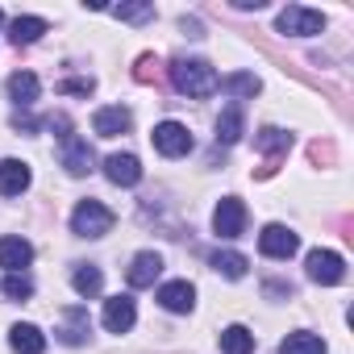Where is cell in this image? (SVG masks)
<instances>
[{
	"label": "cell",
	"instance_id": "1",
	"mask_svg": "<svg viewBox=\"0 0 354 354\" xmlns=\"http://www.w3.org/2000/svg\"><path fill=\"white\" fill-rule=\"evenodd\" d=\"M171 84L180 88L184 96H213L221 75L205 63V59H175L171 63Z\"/></svg>",
	"mask_w": 354,
	"mask_h": 354
},
{
	"label": "cell",
	"instance_id": "2",
	"mask_svg": "<svg viewBox=\"0 0 354 354\" xmlns=\"http://www.w3.org/2000/svg\"><path fill=\"white\" fill-rule=\"evenodd\" d=\"M113 209L109 205H100V201H80L75 205V213H71V234H80V238H104L109 230H113Z\"/></svg>",
	"mask_w": 354,
	"mask_h": 354
},
{
	"label": "cell",
	"instance_id": "3",
	"mask_svg": "<svg viewBox=\"0 0 354 354\" xmlns=\"http://www.w3.org/2000/svg\"><path fill=\"white\" fill-rule=\"evenodd\" d=\"M304 271H308V279H313V283L333 288V283H342V279H346V259H342L337 250H308Z\"/></svg>",
	"mask_w": 354,
	"mask_h": 354
},
{
	"label": "cell",
	"instance_id": "4",
	"mask_svg": "<svg viewBox=\"0 0 354 354\" xmlns=\"http://www.w3.org/2000/svg\"><path fill=\"white\" fill-rule=\"evenodd\" d=\"M279 34H292V38H313V34H321L325 30V13H317V9H304V5H288L283 13H279Z\"/></svg>",
	"mask_w": 354,
	"mask_h": 354
},
{
	"label": "cell",
	"instance_id": "5",
	"mask_svg": "<svg viewBox=\"0 0 354 354\" xmlns=\"http://www.w3.org/2000/svg\"><path fill=\"white\" fill-rule=\"evenodd\" d=\"M150 142H154V150L167 154V158H184V154L192 150V133H188V125H180V121H162V125H154Z\"/></svg>",
	"mask_w": 354,
	"mask_h": 354
},
{
	"label": "cell",
	"instance_id": "6",
	"mask_svg": "<svg viewBox=\"0 0 354 354\" xmlns=\"http://www.w3.org/2000/svg\"><path fill=\"white\" fill-rule=\"evenodd\" d=\"M59 158H63V167H67V175H88L92 167H96V154H92V146H88V138H80V133H63V142H59Z\"/></svg>",
	"mask_w": 354,
	"mask_h": 354
},
{
	"label": "cell",
	"instance_id": "7",
	"mask_svg": "<svg viewBox=\"0 0 354 354\" xmlns=\"http://www.w3.org/2000/svg\"><path fill=\"white\" fill-rule=\"evenodd\" d=\"M246 230V205L238 196H225L217 209H213V234L217 238H238Z\"/></svg>",
	"mask_w": 354,
	"mask_h": 354
},
{
	"label": "cell",
	"instance_id": "8",
	"mask_svg": "<svg viewBox=\"0 0 354 354\" xmlns=\"http://www.w3.org/2000/svg\"><path fill=\"white\" fill-rule=\"evenodd\" d=\"M259 250H263L267 259H292V254L300 250V238H296L288 225H267V230L259 234Z\"/></svg>",
	"mask_w": 354,
	"mask_h": 354
},
{
	"label": "cell",
	"instance_id": "9",
	"mask_svg": "<svg viewBox=\"0 0 354 354\" xmlns=\"http://www.w3.org/2000/svg\"><path fill=\"white\" fill-rule=\"evenodd\" d=\"M100 321H104L109 333H129L133 321H138V304H133V296H113V300H104Z\"/></svg>",
	"mask_w": 354,
	"mask_h": 354
},
{
	"label": "cell",
	"instance_id": "10",
	"mask_svg": "<svg viewBox=\"0 0 354 354\" xmlns=\"http://www.w3.org/2000/svg\"><path fill=\"white\" fill-rule=\"evenodd\" d=\"M30 184H34L30 162H21V158H5V162H0V196H21Z\"/></svg>",
	"mask_w": 354,
	"mask_h": 354
},
{
	"label": "cell",
	"instance_id": "11",
	"mask_svg": "<svg viewBox=\"0 0 354 354\" xmlns=\"http://www.w3.org/2000/svg\"><path fill=\"white\" fill-rule=\"evenodd\" d=\"M104 175L117 188H133L142 180V162H138V154H109L104 158Z\"/></svg>",
	"mask_w": 354,
	"mask_h": 354
},
{
	"label": "cell",
	"instance_id": "12",
	"mask_svg": "<svg viewBox=\"0 0 354 354\" xmlns=\"http://www.w3.org/2000/svg\"><path fill=\"white\" fill-rule=\"evenodd\" d=\"M158 304L167 313H192L196 308V288L188 279H171V283L158 288Z\"/></svg>",
	"mask_w": 354,
	"mask_h": 354
},
{
	"label": "cell",
	"instance_id": "13",
	"mask_svg": "<svg viewBox=\"0 0 354 354\" xmlns=\"http://www.w3.org/2000/svg\"><path fill=\"white\" fill-rule=\"evenodd\" d=\"M129 125H133V113L121 109V104H104V109H96V117H92V129H96L100 138L129 133Z\"/></svg>",
	"mask_w": 354,
	"mask_h": 354
},
{
	"label": "cell",
	"instance_id": "14",
	"mask_svg": "<svg viewBox=\"0 0 354 354\" xmlns=\"http://www.w3.org/2000/svg\"><path fill=\"white\" fill-rule=\"evenodd\" d=\"M158 275H162V259H158L154 250L133 254V263H129V271H125L129 288H154V279H158Z\"/></svg>",
	"mask_w": 354,
	"mask_h": 354
},
{
	"label": "cell",
	"instance_id": "15",
	"mask_svg": "<svg viewBox=\"0 0 354 354\" xmlns=\"http://www.w3.org/2000/svg\"><path fill=\"white\" fill-rule=\"evenodd\" d=\"M30 263H34V246L26 238H0V267H5L9 275L26 271Z\"/></svg>",
	"mask_w": 354,
	"mask_h": 354
},
{
	"label": "cell",
	"instance_id": "16",
	"mask_svg": "<svg viewBox=\"0 0 354 354\" xmlns=\"http://www.w3.org/2000/svg\"><path fill=\"white\" fill-rule=\"evenodd\" d=\"M9 346H13L17 354H42V350H46V333H42L38 325L21 321V325L9 329Z\"/></svg>",
	"mask_w": 354,
	"mask_h": 354
},
{
	"label": "cell",
	"instance_id": "17",
	"mask_svg": "<svg viewBox=\"0 0 354 354\" xmlns=\"http://www.w3.org/2000/svg\"><path fill=\"white\" fill-rule=\"evenodd\" d=\"M9 96H13L21 109H30V104L42 96V84H38V75H30V71H13V75H9Z\"/></svg>",
	"mask_w": 354,
	"mask_h": 354
},
{
	"label": "cell",
	"instance_id": "18",
	"mask_svg": "<svg viewBox=\"0 0 354 354\" xmlns=\"http://www.w3.org/2000/svg\"><path fill=\"white\" fill-rule=\"evenodd\" d=\"M71 288H75V296H84V300L100 296V288H104V275H100V267H92V263H80V267L71 271Z\"/></svg>",
	"mask_w": 354,
	"mask_h": 354
},
{
	"label": "cell",
	"instance_id": "19",
	"mask_svg": "<svg viewBox=\"0 0 354 354\" xmlns=\"http://www.w3.org/2000/svg\"><path fill=\"white\" fill-rule=\"evenodd\" d=\"M42 34H46V21H42V17H17V21H9L13 46H30V42H38Z\"/></svg>",
	"mask_w": 354,
	"mask_h": 354
},
{
	"label": "cell",
	"instance_id": "20",
	"mask_svg": "<svg viewBox=\"0 0 354 354\" xmlns=\"http://www.w3.org/2000/svg\"><path fill=\"white\" fill-rule=\"evenodd\" d=\"M221 354H254V333L246 325L221 329Z\"/></svg>",
	"mask_w": 354,
	"mask_h": 354
},
{
	"label": "cell",
	"instance_id": "21",
	"mask_svg": "<svg viewBox=\"0 0 354 354\" xmlns=\"http://www.w3.org/2000/svg\"><path fill=\"white\" fill-rule=\"evenodd\" d=\"M279 354H325V342H321L317 333H308V329H296V333L283 337Z\"/></svg>",
	"mask_w": 354,
	"mask_h": 354
},
{
	"label": "cell",
	"instance_id": "22",
	"mask_svg": "<svg viewBox=\"0 0 354 354\" xmlns=\"http://www.w3.org/2000/svg\"><path fill=\"white\" fill-rule=\"evenodd\" d=\"M209 263H213V271H221L225 279H246V267H250L246 254H238V250H217Z\"/></svg>",
	"mask_w": 354,
	"mask_h": 354
},
{
	"label": "cell",
	"instance_id": "23",
	"mask_svg": "<svg viewBox=\"0 0 354 354\" xmlns=\"http://www.w3.org/2000/svg\"><path fill=\"white\" fill-rule=\"evenodd\" d=\"M242 129H246V121H242V109H225V113L217 117V142L234 146V142L242 138Z\"/></svg>",
	"mask_w": 354,
	"mask_h": 354
},
{
	"label": "cell",
	"instance_id": "24",
	"mask_svg": "<svg viewBox=\"0 0 354 354\" xmlns=\"http://www.w3.org/2000/svg\"><path fill=\"white\" fill-rule=\"evenodd\" d=\"M254 146H259L263 154H288V146H292V133H283V129H275V125H267V129H259V138H254Z\"/></svg>",
	"mask_w": 354,
	"mask_h": 354
},
{
	"label": "cell",
	"instance_id": "25",
	"mask_svg": "<svg viewBox=\"0 0 354 354\" xmlns=\"http://www.w3.org/2000/svg\"><path fill=\"white\" fill-rule=\"evenodd\" d=\"M217 88H225L230 96H254L263 84H259V75H250V71H234V75H225Z\"/></svg>",
	"mask_w": 354,
	"mask_h": 354
},
{
	"label": "cell",
	"instance_id": "26",
	"mask_svg": "<svg viewBox=\"0 0 354 354\" xmlns=\"http://www.w3.org/2000/svg\"><path fill=\"white\" fill-rule=\"evenodd\" d=\"M88 329H92V325H88V313L71 308V313H67V329H59V337H63L67 346H80V342L88 337Z\"/></svg>",
	"mask_w": 354,
	"mask_h": 354
},
{
	"label": "cell",
	"instance_id": "27",
	"mask_svg": "<svg viewBox=\"0 0 354 354\" xmlns=\"http://www.w3.org/2000/svg\"><path fill=\"white\" fill-rule=\"evenodd\" d=\"M0 292H5L9 300H30V296H34V279H30L26 271H17V275H5Z\"/></svg>",
	"mask_w": 354,
	"mask_h": 354
},
{
	"label": "cell",
	"instance_id": "28",
	"mask_svg": "<svg viewBox=\"0 0 354 354\" xmlns=\"http://www.w3.org/2000/svg\"><path fill=\"white\" fill-rule=\"evenodd\" d=\"M109 13H113V17H121V21H150V17H154V5L138 0V5H113Z\"/></svg>",
	"mask_w": 354,
	"mask_h": 354
},
{
	"label": "cell",
	"instance_id": "29",
	"mask_svg": "<svg viewBox=\"0 0 354 354\" xmlns=\"http://www.w3.org/2000/svg\"><path fill=\"white\" fill-rule=\"evenodd\" d=\"M92 80H67V84H59V92H67V96H92Z\"/></svg>",
	"mask_w": 354,
	"mask_h": 354
},
{
	"label": "cell",
	"instance_id": "30",
	"mask_svg": "<svg viewBox=\"0 0 354 354\" xmlns=\"http://www.w3.org/2000/svg\"><path fill=\"white\" fill-rule=\"evenodd\" d=\"M238 9H267V0H234Z\"/></svg>",
	"mask_w": 354,
	"mask_h": 354
},
{
	"label": "cell",
	"instance_id": "31",
	"mask_svg": "<svg viewBox=\"0 0 354 354\" xmlns=\"http://www.w3.org/2000/svg\"><path fill=\"white\" fill-rule=\"evenodd\" d=\"M0 26H5V13H0Z\"/></svg>",
	"mask_w": 354,
	"mask_h": 354
}]
</instances>
